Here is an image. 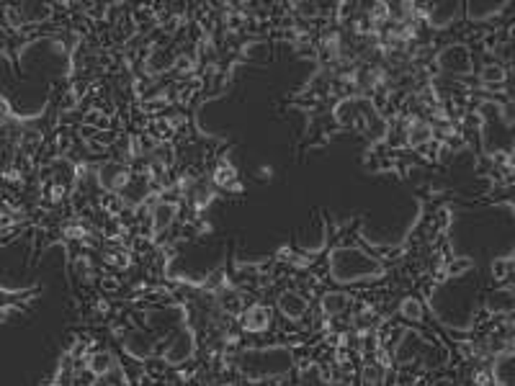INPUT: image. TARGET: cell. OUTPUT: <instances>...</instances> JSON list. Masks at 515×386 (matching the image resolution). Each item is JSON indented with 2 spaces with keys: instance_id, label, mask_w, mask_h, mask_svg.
Masks as SVG:
<instances>
[{
  "instance_id": "cell-1",
  "label": "cell",
  "mask_w": 515,
  "mask_h": 386,
  "mask_svg": "<svg viewBox=\"0 0 515 386\" xmlns=\"http://www.w3.org/2000/svg\"><path fill=\"white\" fill-rule=\"evenodd\" d=\"M235 366L250 381H270V378L289 376L296 366V355L284 345L247 348L237 353Z\"/></svg>"
},
{
  "instance_id": "cell-2",
  "label": "cell",
  "mask_w": 515,
  "mask_h": 386,
  "mask_svg": "<svg viewBox=\"0 0 515 386\" xmlns=\"http://www.w3.org/2000/svg\"><path fill=\"white\" fill-rule=\"evenodd\" d=\"M384 273V263L363 247H335L330 252V276L338 284L369 281Z\"/></svg>"
},
{
  "instance_id": "cell-3",
  "label": "cell",
  "mask_w": 515,
  "mask_h": 386,
  "mask_svg": "<svg viewBox=\"0 0 515 386\" xmlns=\"http://www.w3.org/2000/svg\"><path fill=\"white\" fill-rule=\"evenodd\" d=\"M196 353V330L191 325H183L170 335L168 345L162 348V361L168 363L170 369H178L194 358Z\"/></svg>"
},
{
  "instance_id": "cell-4",
  "label": "cell",
  "mask_w": 515,
  "mask_h": 386,
  "mask_svg": "<svg viewBox=\"0 0 515 386\" xmlns=\"http://www.w3.org/2000/svg\"><path fill=\"white\" fill-rule=\"evenodd\" d=\"M436 62H438V68L443 70L446 75L461 77V75H472V70H474L472 49L461 42H454V44H448V47H443V49L438 52Z\"/></svg>"
},
{
  "instance_id": "cell-5",
  "label": "cell",
  "mask_w": 515,
  "mask_h": 386,
  "mask_svg": "<svg viewBox=\"0 0 515 386\" xmlns=\"http://www.w3.org/2000/svg\"><path fill=\"white\" fill-rule=\"evenodd\" d=\"M121 348H124V353H127L129 358L147 361V358L155 355L157 343H155V337L147 330H129L127 335H124V340H121Z\"/></svg>"
},
{
  "instance_id": "cell-6",
  "label": "cell",
  "mask_w": 515,
  "mask_h": 386,
  "mask_svg": "<svg viewBox=\"0 0 515 386\" xmlns=\"http://www.w3.org/2000/svg\"><path fill=\"white\" fill-rule=\"evenodd\" d=\"M425 345H428V340H425L417 330H402V337H399L397 348H394V358H397V363H402V366L420 361Z\"/></svg>"
},
{
  "instance_id": "cell-7",
  "label": "cell",
  "mask_w": 515,
  "mask_h": 386,
  "mask_svg": "<svg viewBox=\"0 0 515 386\" xmlns=\"http://www.w3.org/2000/svg\"><path fill=\"white\" fill-rule=\"evenodd\" d=\"M276 304H279V311L289 319V322H299V319H305L307 311H309V299H307L305 294L294 291V288L281 291Z\"/></svg>"
},
{
  "instance_id": "cell-8",
  "label": "cell",
  "mask_w": 515,
  "mask_h": 386,
  "mask_svg": "<svg viewBox=\"0 0 515 386\" xmlns=\"http://www.w3.org/2000/svg\"><path fill=\"white\" fill-rule=\"evenodd\" d=\"M484 309L495 317H510L515 311V288H510V286L492 288L490 294L484 296Z\"/></svg>"
},
{
  "instance_id": "cell-9",
  "label": "cell",
  "mask_w": 515,
  "mask_h": 386,
  "mask_svg": "<svg viewBox=\"0 0 515 386\" xmlns=\"http://www.w3.org/2000/svg\"><path fill=\"white\" fill-rule=\"evenodd\" d=\"M240 327L245 330L247 335H263L270 327V311L263 304H250L243 314H240Z\"/></svg>"
},
{
  "instance_id": "cell-10",
  "label": "cell",
  "mask_w": 515,
  "mask_h": 386,
  "mask_svg": "<svg viewBox=\"0 0 515 386\" xmlns=\"http://www.w3.org/2000/svg\"><path fill=\"white\" fill-rule=\"evenodd\" d=\"M129 170L121 162H106L98 168V185L103 191H124V185L129 183Z\"/></svg>"
},
{
  "instance_id": "cell-11",
  "label": "cell",
  "mask_w": 515,
  "mask_h": 386,
  "mask_svg": "<svg viewBox=\"0 0 515 386\" xmlns=\"http://www.w3.org/2000/svg\"><path fill=\"white\" fill-rule=\"evenodd\" d=\"M464 13V8L459 6V3H433L425 18H428V24L436 26V29H443V26H451L456 21L459 16Z\"/></svg>"
},
{
  "instance_id": "cell-12",
  "label": "cell",
  "mask_w": 515,
  "mask_h": 386,
  "mask_svg": "<svg viewBox=\"0 0 515 386\" xmlns=\"http://www.w3.org/2000/svg\"><path fill=\"white\" fill-rule=\"evenodd\" d=\"M492 378L498 386H515V353H500L492 366Z\"/></svg>"
},
{
  "instance_id": "cell-13",
  "label": "cell",
  "mask_w": 515,
  "mask_h": 386,
  "mask_svg": "<svg viewBox=\"0 0 515 386\" xmlns=\"http://www.w3.org/2000/svg\"><path fill=\"white\" fill-rule=\"evenodd\" d=\"M351 294L348 291H340V288H335V291H325L320 299V309L328 314V317H340L343 311H348V307H351Z\"/></svg>"
},
{
  "instance_id": "cell-14",
  "label": "cell",
  "mask_w": 515,
  "mask_h": 386,
  "mask_svg": "<svg viewBox=\"0 0 515 386\" xmlns=\"http://www.w3.org/2000/svg\"><path fill=\"white\" fill-rule=\"evenodd\" d=\"M217 307H220V311H224V314L237 317V314L245 311V299H243V294H240L237 288H232V286H222L220 291H217Z\"/></svg>"
},
{
  "instance_id": "cell-15",
  "label": "cell",
  "mask_w": 515,
  "mask_h": 386,
  "mask_svg": "<svg viewBox=\"0 0 515 386\" xmlns=\"http://www.w3.org/2000/svg\"><path fill=\"white\" fill-rule=\"evenodd\" d=\"M88 371L93 373V376H109L111 371L116 369V358H114V353L109 350H95L88 355Z\"/></svg>"
},
{
  "instance_id": "cell-16",
  "label": "cell",
  "mask_w": 515,
  "mask_h": 386,
  "mask_svg": "<svg viewBox=\"0 0 515 386\" xmlns=\"http://www.w3.org/2000/svg\"><path fill=\"white\" fill-rule=\"evenodd\" d=\"M178 206L173 201H160L153 209V232H165L176 222Z\"/></svg>"
},
{
  "instance_id": "cell-17",
  "label": "cell",
  "mask_w": 515,
  "mask_h": 386,
  "mask_svg": "<svg viewBox=\"0 0 515 386\" xmlns=\"http://www.w3.org/2000/svg\"><path fill=\"white\" fill-rule=\"evenodd\" d=\"M502 10H505V3H495L492 0V3H469L464 8V13L469 21H487V18L500 16Z\"/></svg>"
},
{
  "instance_id": "cell-18",
  "label": "cell",
  "mask_w": 515,
  "mask_h": 386,
  "mask_svg": "<svg viewBox=\"0 0 515 386\" xmlns=\"http://www.w3.org/2000/svg\"><path fill=\"white\" fill-rule=\"evenodd\" d=\"M405 139L410 147H425L433 139V126L428 121H413V124L407 126Z\"/></svg>"
},
{
  "instance_id": "cell-19",
  "label": "cell",
  "mask_w": 515,
  "mask_h": 386,
  "mask_svg": "<svg viewBox=\"0 0 515 386\" xmlns=\"http://www.w3.org/2000/svg\"><path fill=\"white\" fill-rule=\"evenodd\" d=\"M479 80L484 88H500L507 80V68L502 62H487L479 70Z\"/></svg>"
},
{
  "instance_id": "cell-20",
  "label": "cell",
  "mask_w": 515,
  "mask_h": 386,
  "mask_svg": "<svg viewBox=\"0 0 515 386\" xmlns=\"http://www.w3.org/2000/svg\"><path fill=\"white\" fill-rule=\"evenodd\" d=\"M417 363H420L425 371H438L440 366H446V350L428 340V345H425V350H422Z\"/></svg>"
},
{
  "instance_id": "cell-21",
  "label": "cell",
  "mask_w": 515,
  "mask_h": 386,
  "mask_svg": "<svg viewBox=\"0 0 515 386\" xmlns=\"http://www.w3.org/2000/svg\"><path fill=\"white\" fill-rule=\"evenodd\" d=\"M147 193H150L147 180H144L142 176H137V178H129V183L124 185L121 196H124V201L127 203H142L144 199H147Z\"/></svg>"
},
{
  "instance_id": "cell-22",
  "label": "cell",
  "mask_w": 515,
  "mask_h": 386,
  "mask_svg": "<svg viewBox=\"0 0 515 386\" xmlns=\"http://www.w3.org/2000/svg\"><path fill=\"white\" fill-rule=\"evenodd\" d=\"M18 13H21V21H24V24H42V21H47V18L52 16V8L49 6H44V3H24V6L18 8Z\"/></svg>"
},
{
  "instance_id": "cell-23",
  "label": "cell",
  "mask_w": 515,
  "mask_h": 386,
  "mask_svg": "<svg viewBox=\"0 0 515 386\" xmlns=\"http://www.w3.org/2000/svg\"><path fill=\"white\" fill-rule=\"evenodd\" d=\"M399 314H402L407 322H422V317H425V307H422L420 299L405 296V299L399 302Z\"/></svg>"
},
{
  "instance_id": "cell-24",
  "label": "cell",
  "mask_w": 515,
  "mask_h": 386,
  "mask_svg": "<svg viewBox=\"0 0 515 386\" xmlns=\"http://www.w3.org/2000/svg\"><path fill=\"white\" fill-rule=\"evenodd\" d=\"M376 322H379V317H376L371 309H358L353 317V327L358 330L361 335H366V332H371V330L376 327Z\"/></svg>"
},
{
  "instance_id": "cell-25",
  "label": "cell",
  "mask_w": 515,
  "mask_h": 386,
  "mask_svg": "<svg viewBox=\"0 0 515 386\" xmlns=\"http://www.w3.org/2000/svg\"><path fill=\"white\" fill-rule=\"evenodd\" d=\"M173 65H176V57H173L168 49H157L153 57H150V70H153V72H165V70H170Z\"/></svg>"
},
{
  "instance_id": "cell-26",
  "label": "cell",
  "mask_w": 515,
  "mask_h": 386,
  "mask_svg": "<svg viewBox=\"0 0 515 386\" xmlns=\"http://www.w3.org/2000/svg\"><path fill=\"white\" fill-rule=\"evenodd\" d=\"M474 268V261L472 258H454V261L446 265V276L448 278H461L466 273H472Z\"/></svg>"
},
{
  "instance_id": "cell-27",
  "label": "cell",
  "mask_w": 515,
  "mask_h": 386,
  "mask_svg": "<svg viewBox=\"0 0 515 386\" xmlns=\"http://www.w3.org/2000/svg\"><path fill=\"white\" fill-rule=\"evenodd\" d=\"M515 273V261L513 258H498L492 261V278L495 281H505Z\"/></svg>"
},
{
  "instance_id": "cell-28",
  "label": "cell",
  "mask_w": 515,
  "mask_h": 386,
  "mask_svg": "<svg viewBox=\"0 0 515 386\" xmlns=\"http://www.w3.org/2000/svg\"><path fill=\"white\" fill-rule=\"evenodd\" d=\"M39 144H42V132H36V129H26L24 137H21V150L26 155H31V152L39 150Z\"/></svg>"
},
{
  "instance_id": "cell-29",
  "label": "cell",
  "mask_w": 515,
  "mask_h": 386,
  "mask_svg": "<svg viewBox=\"0 0 515 386\" xmlns=\"http://www.w3.org/2000/svg\"><path fill=\"white\" fill-rule=\"evenodd\" d=\"M363 381H366V384L369 386H376L381 381V369L379 366H366V369H363Z\"/></svg>"
},
{
  "instance_id": "cell-30",
  "label": "cell",
  "mask_w": 515,
  "mask_h": 386,
  "mask_svg": "<svg viewBox=\"0 0 515 386\" xmlns=\"http://www.w3.org/2000/svg\"><path fill=\"white\" fill-rule=\"evenodd\" d=\"M389 16H392V8H389L387 3H376V6L371 8L374 21H389Z\"/></svg>"
},
{
  "instance_id": "cell-31",
  "label": "cell",
  "mask_w": 515,
  "mask_h": 386,
  "mask_svg": "<svg viewBox=\"0 0 515 386\" xmlns=\"http://www.w3.org/2000/svg\"><path fill=\"white\" fill-rule=\"evenodd\" d=\"M211 199V191H209V185H199L194 191V203L196 206H203V203H209Z\"/></svg>"
},
{
  "instance_id": "cell-32",
  "label": "cell",
  "mask_w": 515,
  "mask_h": 386,
  "mask_svg": "<svg viewBox=\"0 0 515 386\" xmlns=\"http://www.w3.org/2000/svg\"><path fill=\"white\" fill-rule=\"evenodd\" d=\"M65 235L72 237V240H80V237H85V229L80 227V224H70V227L65 229Z\"/></svg>"
},
{
  "instance_id": "cell-33",
  "label": "cell",
  "mask_w": 515,
  "mask_h": 386,
  "mask_svg": "<svg viewBox=\"0 0 515 386\" xmlns=\"http://www.w3.org/2000/svg\"><path fill=\"white\" fill-rule=\"evenodd\" d=\"M296 10H299L302 16H317V13H320V8H317V6H307V3H299V6H296Z\"/></svg>"
},
{
  "instance_id": "cell-34",
  "label": "cell",
  "mask_w": 515,
  "mask_h": 386,
  "mask_svg": "<svg viewBox=\"0 0 515 386\" xmlns=\"http://www.w3.org/2000/svg\"><path fill=\"white\" fill-rule=\"evenodd\" d=\"M47 386H59V384H47Z\"/></svg>"
}]
</instances>
